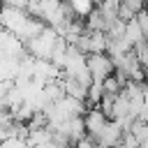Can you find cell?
I'll list each match as a JSON object with an SVG mask.
<instances>
[{"instance_id": "30bf717a", "label": "cell", "mask_w": 148, "mask_h": 148, "mask_svg": "<svg viewBox=\"0 0 148 148\" xmlns=\"http://www.w3.org/2000/svg\"><path fill=\"white\" fill-rule=\"evenodd\" d=\"M134 21L139 23V28H141V32L148 37V9H141L136 16H134Z\"/></svg>"}, {"instance_id": "277c9868", "label": "cell", "mask_w": 148, "mask_h": 148, "mask_svg": "<svg viewBox=\"0 0 148 148\" xmlns=\"http://www.w3.org/2000/svg\"><path fill=\"white\" fill-rule=\"evenodd\" d=\"M109 118L97 109V106H90L86 113H83V125H86V136H90L92 141L102 134V130L106 127Z\"/></svg>"}, {"instance_id": "9c48e42d", "label": "cell", "mask_w": 148, "mask_h": 148, "mask_svg": "<svg viewBox=\"0 0 148 148\" xmlns=\"http://www.w3.org/2000/svg\"><path fill=\"white\" fill-rule=\"evenodd\" d=\"M132 53L136 56L139 65H141V67L148 72V39H146V42H141L139 46H134V49H132Z\"/></svg>"}, {"instance_id": "3957f363", "label": "cell", "mask_w": 148, "mask_h": 148, "mask_svg": "<svg viewBox=\"0 0 148 148\" xmlns=\"http://www.w3.org/2000/svg\"><path fill=\"white\" fill-rule=\"evenodd\" d=\"M86 62H88V72L92 76V81H104L113 74V62L106 53H88L86 56Z\"/></svg>"}, {"instance_id": "ba28073f", "label": "cell", "mask_w": 148, "mask_h": 148, "mask_svg": "<svg viewBox=\"0 0 148 148\" xmlns=\"http://www.w3.org/2000/svg\"><path fill=\"white\" fill-rule=\"evenodd\" d=\"M65 2L72 7V12H74L76 18H88V14L95 9V2L92 0H65Z\"/></svg>"}, {"instance_id": "7a4b0ae2", "label": "cell", "mask_w": 148, "mask_h": 148, "mask_svg": "<svg viewBox=\"0 0 148 148\" xmlns=\"http://www.w3.org/2000/svg\"><path fill=\"white\" fill-rule=\"evenodd\" d=\"M58 42H60V35L53 28L44 25V30L37 37H32V39L25 42V53L30 58H35V60H51V53H53V49H56Z\"/></svg>"}, {"instance_id": "8fae6325", "label": "cell", "mask_w": 148, "mask_h": 148, "mask_svg": "<svg viewBox=\"0 0 148 148\" xmlns=\"http://www.w3.org/2000/svg\"><path fill=\"white\" fill-rule=\"evenodd\" d=\"M0 139H2V125H0Z\"/></svg>"}, {"instance_id": "52a82bcc", "label": "cell", "mask_w": 148, "mask_h": 148, "mask_svg": "<svg viewBox=\"0 0 148 148\" xmlns=\"http://www.w3.org/2000/svg\"><path fill=\"white\" fill-rule=\"evenodd\" d=\"M109 37L106 32H90L88 30V53H106Z\"/></svg>"}, {"instance_id": "5b68a950", "label": "cell", "mask_w": 148, "mask_h": 148, "mask_svg": "<svg viewBox=\"0 0 148 148\" xmlns=\"http://www.w3.org/2000/svg\"><path fill=\"white\" fill-rule=\"evenodd\" d=\"M123 127L116 123V120H109L106 123V127L102 130V134L95 139V146H99V148H116L118 143H120V139H123Z\"/></svg>"}, {"instance_id": "8992f818", "label": "cell", "mask_w": 148, "mask_h": 148, "mask_svg": "<svg viewBox=\"0 0 148 148\" xmlns=\"http://www.w3.org/2000/svg\"><path fill=\"white\" fill-rule=\"evenodd\" d=\"M123 37H125V42H127L132 49H134V46H139L141 42H146V39H148V37L141 32V28H139V23H136L134 18L125 23V35H123Z\"/></svg>"}, {"instance_id": "6da1fadb", "label": "cell", "mask_w": 148, "mask_h": 148, "mask_svg": "<svg viewBox=\"0 0 148 148\" xmlns=\"http://www.w3.org/2000/svg\"><path fill=\"white\" fill-rule=\"evenodd\" d=\"M0 28H5L9 35H14L16 39H21L25 44L28 39L37 37L44 30V23L37 21V18H32L25 9L0 5Z\"/></svg>"}]
</instances>
